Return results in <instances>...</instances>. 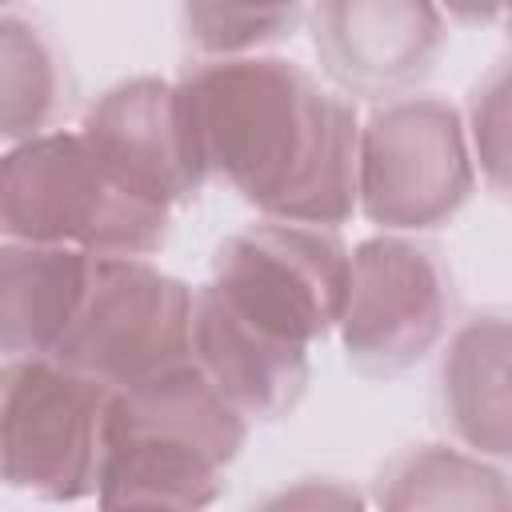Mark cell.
Returning <instances> with one entry per match:
<instances>
[{
  "instance_id": "cell-1",
  "label": "cell",
  "mask_w": 512,
  "mask_h": 512,
  "mask_svg": "<svg viewBox=\"0 0 512 512\" xmlns=\"http://www.w3.org/2000/svg\"><path fill=\"white\" fill-rule=\"evenodd\" d=\"M208 172L276 220L340 224L360 208V120L284 56H204L180 76Z\"/></svg>"
},
{
  "instance_id": "cell-2",
  "label": "cell",
  "mask_w": 512,
  "mask_h": 512,
  "mask_svg": "<svg viewBox=\"0 0 512 512\" xmlns=\"http://www.w3.org/2000/svg\"><path fill=\"white\" fill-rule=\"evenodd\" d=\"M248 440V416L188 356L112 388L96 500L108 508H204Z\"/></svg>"
},
{
  "instance_id": "cell-3",
  "label": "cell",
  "mask_w": 512,
  "mask_h": 512,
  "mask_svg": "<svg viewBox=\"0 0 512 512\" xmlns=\"http://www.w3.org/2000/svg\"><path fill=\"white\" fill-rule=\"evenodd\" d=\"M0 224L8 240L148 256L168 240L172 212L116 184L84 132H40L4 156Z\"/></svg>"
},
{
  "instance_id": "cell-4",
  "label": "cell",
  "mask_w": 512,
  "mask_h": 512,
  "mask_svg": "<svg viewBox=\"0 0 512 512\" xmlns=\"http://www.w3.org/2000/svg\"><path fill=\"white\" fill-rule=\"evenodd\" d=\"M112 388L60 356H8L0 376V472L44 500L100 492Z\"/></svg>"
},
{
  "instance_id": "cell-5",
  "label": "cell",
  "mask_w": 512,
  "mask_h": 512,
  "mask_svg": "<svg viewBox=\"0 0 512 512\" xmlns=\"http://www.w3.org/2000/svg\"><path fill=\"white\" fill-rule=\"evenodd\" d=\"M348 272L352 252L332 224L264 216L216 248L204 288L256 328L312 348L340 328Z\"/></svg>"
},
{
  "instance_id": "cell-6",
  "label": "cell",
  "mask_w": 512,
  "mask_h": 512,
  "mask_svg": "<svg viewBox=\"0 0 512 512\" xmlns=\"http://www.w3.org/2000/svg\"><path fill=\"white\" fill-rule=\"evenodd\" d=\"M476 188L464 112L440 96H388L360 124V212L388 232L452 220Z\"/></svg>"
},
{
  "instance_id": "cell-7",
  "label": "cell",
  "mask_w": 512,
  "mask_h": 512,
  "mask_svg": "<svg viewBox=\"0 0 512 512\" xmlns=\"http://www.w3.org/2000/svg\"><path fill=\"white\" fill-rule=\"evenodd\" d=\"M196 292L148 256H92L84 304L52 352L108 388L136 384L192 356Z\"/></svg>"
},
{
  "instance_id": "cell-8",
  "label": "cell",
  "mask_w": 512,
  "mask_h": 512,
  "mask_svg": "<svg viewBox=\"0 0 512 512\" xmlns=\"http://www.w3.org/2000/svg\"><path fill=\"white\" fill-rule=\"evenodd\" d=\"M452 312V284L440 256L408 236H372L352 248L340 312L344 356L364 376H396L424 360Z\"/></svg>"
},
{
  "instance_id": "cell-9",
  "label": "cell",
  "mask_w": 512,
  "mask_h": 512,
  "mask_svg": "<svg viewBox=\"0 0 512 512\" xmlns=\"http://www.w3.org/2000/svg\"><path fill=\"white\" fill-rule=\"evenodd\" d=\"M80 132L116 184L168 212L188 204L212 176L180 80H120L88 108Z\"/></svg>"
},
{
  "instance_id": "cell-10",
  "label": "cell",
  "mask_w": 512,
  "mask_h": 512,
  "mask_svg": "<svg viewBox=\"0 0 512 512\" xmlns=\"http://www.w3.org/2000/svg\"><path fill=\"white\" fill-rule=\"evenodd\" d=\"M308 24L324 72L356 96H404L444 48L436 0H312Z\"/></svg>"
},
{
  "instance_id": "cell-11",
  "label": "cell",
  "mask_w": 512,
  "mask_h": 512,
  "mask_svg": "<svg viewBox=\"0 0 512 512\" xmlns=\"http://www.w3.org/2000/svg\"><path fill=\"white\" fill-rule=\"evenodd\" d=\"M192 360L248 420L288 416L308 384V348L256 328L208 288L196 292Z\"/></svg>"
},
{
  "instance_id": "cell-12",
  "label": "cell",
  "mask_w": 512,
  "mask_h": 512,
  "mask_svg": "<svg viewBox=\"0 0 512 512\" xmlns=\"http://www.w3.org/2000/svg\"><path fill=\"white\" fill-rule=\"evenodd\" d=\"M436 408L456 444L512 460V316L480 312L464 320L436 372Z\"/></svg>"
},
{
  "instance_id": "cell-13",
  "label": "cell",
  "mask_w": 512,
  "mask_h": 512,
  "mask_svg": "<svg viewBox=\"0 0 512 512\" xmlns=\"http://www.w3.org/2000/svg\"><path fill=\"white\" fill-rule=\"evenodd\" d=\"M92 256L64 244L8 240L0 252V344L8 356H52L88 292Z\"/></svg>"
},
{
  "instance_id": "cell-14",
  "label": "cell",
  "mask_w": 512,
  "mask_h": 512,
  "mask_svg": "<svg viewBox=\"0 0 512 512\" xmlns=\"http://www.w3.org/2000/svg\"><path fill=\"white\" fill-rule=\"evenodd\" d=\"M376 500L384 508H512V484L464 444H420L384 468Z\"/></svg>"
},
{
  "instance_id": "cell-15",
  "label": "cell",
  "mask_w": 512,
  "mask_h": 512,
  "mask_svg": "<svg viewBox=\"0 0 512 512\" xmlns=\"http://www.w3.org/2000/svg\"><path fill=\"white\" fill-rule=\"evenodd\" d=\"M64 100L60 56L52 40L24 16L0 20V120L8 140L48 132Z\"/></svg>"
},
{
  "instance_id": "cell-16",
  "label": "cell",
  "mask_w": 512,
  "mask_h": 512,
  "mask_svg": "<svg viewBox=\"0 0 512 512\" xmlns=\"http://www.w3.org/2000/svg\"><path fill=\"white\" fill-rule=\"evenodd\" d=\"M308 8L312 0H180V20L196 52L236 56L288 36Z\"/></svg>"
},
{
  "instance_id": "cell-17",
  "label": "cell",
  "mask_w": 512,
  "mask_h": 512,
  "mask_svg": "<svg viewBox=\"0 0 512 512\" xmlns=\"http://www.w3.org/2000/svg\"><path fill=\"white\" fill-rule=\"evenodd\" d=\"M468 144L476 172L492 192L512 200V52L500 56L468 96Z\"/></svg>"
},
{
  "instance_id": "cell-18",
  "label": "cell",
  "mask_w": 512,
  "mask_h": 512,
  "mask_svg": "<svg viewBox=\"0 0 512 512\" xmlns=\"http://www.w3.org/2000/svg\"><path fill=\"white\" fill-rule=\"evenodd\" d=\"M436 4L460 24H492L504 12V0H436Z\"/></svg>"
},
{
  "instance_id": "cell-19",
  "label": "cell",
  "mask_w": 512,
  "mask_h": 512,
  "mask_svg": "<svg viewBox=\"0 0 512 512\" xmlns=\"http://www.w3.org/2000/svg\"><path fill=\"white\" fill-rule=\"evenodd\" d=\"M504 20H508V28H512V0H504V12H500Z\"/></svg>"
}]
</instances>
